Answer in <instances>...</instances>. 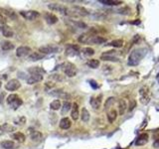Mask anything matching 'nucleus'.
<instances>
[{
	"label": "nucleus",
	"mask_w": 159,
	"mask_h": 149,
	"mask_svg": "<svg viewBox=\"0 0 159 149\" xmlns=\"http://www.w3.org/2000/svg\"><path fill=\"white\" fill-rule=\"evenodd\" d=\"M145 55H146V50L144 48L134 49L128 57V65L129 66H137L145 57Z\"/></svg>",
	"instance_id": "nucleus-1"
},
{
	"label": "nucleus",
	"mask_w": 159,
	"mask_h": 149,
	"mask_svg": "<svg viewBox=\"0 0 159 149\" xmlns=\"http://www.w3.org/2000/svg\"><path fill=\"white\" fill-rule=\"evenodd\" d=\"M62 70L65 73V75L69 78H74L78 73L77 68L71 62H66L64 64H62Z\"/></svg>",
	"instance_id": "nucleus-2"
},
{
	"label": "nucleus",
	"mask_w": 159,
	"mask_h": 149,
	"mask_svg": "<svg viewBox=\"0 0 159 149\" xmlns=\"http://www.w3.org/2000/svg\"><path fill=\"white\" fill-rule=\"evenodd\" d=\"M7 103L9 104V106L13 109H18V108H20V106H22L23 103V101L21 98H19L17 95H15V93H12V95L8 96V98L6 99Z\"/></svg>",
	"instance_id": "nucleus-3"
},
{
	"label": "nucleus",
	"mask_w": 159,
	"mask_h": 149,
	"mask_svg": "<svg viewBox=\"0 0 159 149\" xmlns=\"http://www.w3.org/2000/svg\"><path fill=\"white\" fill-rule=\"evenodd\" d=\"M48 8L51 10V11L54 12H59L63 15H71V11L70 9L66 7L65 5L59 4V3H50L48 4Z\"/></svg>",
	"instance_id": "nucleus-4"
},
{
	"label": "nucleus",
	"mask_w": 159,
	"mask_h": 149,
	"mask_svg": "<svg viewBox=\"0 0 159 149\" xmlns=\"http://www.w3.org/2000/svg\"><path fill=\"white\" fill-rule=\"evenodd\" d=\"M20 15L24 18L26 20H35L36 18L40 16V13L38 11H35V10H28V11H25V10H22L20 11Z\"/></svg>",
	"instance_id": "nucleus-5"
},
{
	"label": "nucleus",
	"mask_w": 159,
	"mask_h": 149,
	"mask_svg": "<svg viewBox=\"0 0 159 149\" xmlns=\"http://www.w3.org/2000/svg\"><path fill=\"white\" fill-rule=\"evenodd\" d=\"M139 96H140V103L142 104H146L150 99V93L149 90L146 87H143L139 91Z\"/></svg>",
	"instance_id": "nucleus-6"
},
{
	"label": "nucleus",
	"mask_w": 159,
	"mask_h": 149,
	"mask_svg": "<svg viewBox=\"0 0 159 149\" xmlns=\"http://www.w3.org/2000/svg\"><path fill=\"white\" fill-rule=\"evenodd\" d=\"M39 52L42 53L43 55L54 54V53H58L59 48L57 46H54V45H47V46L40 47V48H39Z\"/></svg>",
	"instance_id": "nucleus-7"
},
{
	"label": "nucleus",
	"mask_w": 159,
	"mask_h": 149,
	"mask_svg": "<svg viewBox=\"0 0 159 149\" xmlns=\"http://www.w3.org/2000/svg\"><path fill=\"white\" fill-rule=\"evenodd\" d=\"M20 87H21V83H20L19 81L16 80V79L10 80L9 82H7V83L5 85V88H6L7 91H17L18 88H20Z\"/></svg>",
	"instance_id": "nucleus-8"
},
{
	"label": "nucleus",
	"mask_w": 159,
	"mask_h": 149,
	"mask_svg": "<svg viewBox=\"0 0 159 149\" xmlns=\"http://www.w3.org/2000/svg\"><path fill=\"white\" fill-rule=\"evenodd\" d=\"M31 52V48L28 46H20L16 49V56L19 58H24L26 56H29Z\"/></svg>",
	"instance_id": "nucleus-9"
},
{
	"label": "nucleus",
	"mask_w": 159,
	"mask_h": 149,
	"mask_svg": "<svg viewBox=\"0 0 159 149\" xmlns=\"http://www.w3.org/2000/svg\"><path fill=\"white\" fill-rule=\"evenodd\" d=\"M101 60L103 61H111V62H117L118 59L116 57V51H108L106 53L101 55Z\"/></svg>",
	"instance_id": "nucleus-10"
},
{
	"label": "nucleus",
	"mask_w": 159,
	"mask_h": 149,
	"mask_svg": "<svg viewBox=\"0 0 159 149\" xmlns=\"http://www.w3.org/2000/svg\"><path fill=\"white\" fill-rule=\"evenodd\" d=\"M15 126L9 124V123H3L2 125H0V135H4L7 133H11L13 131H15Z\"/></svg>",
	"instance_id": "nucleus-11"
},
{
	"label": "nucleus",
	"mask_w": 159,
	"mask_h": 149,
	"mask_svg": "<svg viewBox=\"0 0 159 149\" xmlns=\"http://www.w3.org/2000/svg\"><path fill=\"white\" fill-rule=\"evenodd\" d=\"M0 31L2 32V34H3V36H5V37H7V38H11L14 36L13 30L7 24L0 25Z\"/></svg>",
	"instance_id": "nucleus-12"
},
{
	"label": "nucleus",
	"mask_w": 159,
	"mask_h": 149,
	"mask_svg": "<svg viewBox=\"0 0 159 149\" xmlns=\"http://www.w3.org/2000/svg\"><path fill=\"white\" fill-rule=\"evenodd\" d=\"M44 18H45L46 22L48 23L49 25L56 24V23L58 22V17L51 12H46L45 14H44Z\"/></svg>",
	"instance_id": "nucleus-13"
},
{
	"label": "nucleus",
	"mask_w": 159,
	"mask_h": 149,
	"mask_svg": "<svg viewBox=\"0 0 159 149\" xmlns=\"http://www.w3.org/2000/svg\"><path fill=\"white\" fill-rule=\"evenodd\" d=\"M148 139H149V137H148L147 133H142V134H140L139 136L137 137V139L135 140V145L137 146L145 145L148 142Z\"/></svg>",
	"instance_id": "nucleus-14"
},
{
	"label": "nucleus",
	"mask_w": 159,
	"mask_h": 149,
	"mask_svg": "<svg viewBox=\"0 0 159 149\" xmlns=\"http://www.w3.org/2000/svg\"><path fill=\"white\" fill-rule=\"evenodd\" d=\"M79 50H80L79 46H77V45H70L66 49V52H65V54H66L67 56H69V57L76 56V55L79 54Z\"/></svg>",
	"instance_id": "nucleus-15"
},
{
	"label": "nucleus",
	"mask_w": 159,
	"mask_h": 149,
	"mask_svg": "<svg viewBox=\"0 0 159 149\" xmlns=\"http://www.w3.org/2000/svg\"><path fill=\"white\" fill-rule=\"evenodd\" d=\"M106 42V39L101 37V36H96V35H93L92 37L90 38V40L88 41V43L91 44H96V45H100V44H103Z\"/></svg>",
	"instance_id": "nucleus-16"
},
{
	"label": "nucleus",
	"mask_w": 159,
	"mask_h": 149,
	"mask_svg": "<svg viewBox=\"0 0 159 149\" xmlns=\"http://www.w3.org/2000/svg\"><path fill=\"white\" fill-rule=\"evenodd\" d=\"M90 103H91V106H93V109H98L101 108V96L91 98Z\"/></svg>",
	"instance_id": "nucleus-17"
},
{
	"label": "nucleus",
	"mask_w": 159,
	"mask_h": 149,
	"mask_svg": "<svg viewBox=\"0 0 159 149\" xmlns=\"http://www.w3.org/2000/svg\"><path fill=\"white\" fill-rule=\"evenodd\" d=\"M44 57H45V55H43L42 53H40V52H33V53H31L29 56H28V60L31 62H37V61L42 60Z\"/></svg>",
	"instance_id": "nucleus-18"
},
{
	"label": "nucleus",
	"mask_w": 159,
	"mask_h": 149,
	"mask_svg": "<svg viewBox=\"0 0 159 149\" xmlns=\"http://www.w3.org/2000/svg\"><path fill=\"white\" fill-rule=\"evenodd\" d=\"M71 116L74 120H78L80 117V112H79V106L77 103H74L72 104V109H71Z\"/></svg>",
	"instance_id": "nucleus-19"
},
{
	"label": "nucleus",
	"mask_w": 159,
	"mask_h": 149,
	"mask_svg": "<svg viewBox=\"0 0 159 149\" xmlns=\"http://www.w3.org/2000/svg\"><path fill=\"white\" fill-rule=\"evenodd\" d=\"M43 81V76L41 75H31L29 78L27 79V83L28 85H34L39 82Z\"/></svg>",
	"instance_id": "nucleus-20"
},
{
	"label": "nucleus",
	"mask_w": 159,
	"mask_h": 149,
	"mask_svg": "<svg viewBox=\"0 0 159 149\" xmlns=\"http://www.w3.org/2000/svg\"><path fill=\"white\" fill-rule=\"evenodd\" d=\"M30 137L34 142H39V141H41V139L43 138V135L40 131H37V130H31Z\"/></svg>",
	"instance_id": "nucleus-21"
},
{
	"label": "nucleus",
	"mask_w": 159,
	"mask_h": 149,
	"mask_svg": "<svg viewBox=\"0 0 159 149\" xmlns=\"http://www.w3.org/2000/svg\"><path fill=\"white\" fill-rule=\"evenodd\" d=\"M59 125L62 129H69L70 127L72 126V121H71V119L68 118V117H64V118L61 119Z\"/></svg>",
	"instance_id": "nucleus-22"
},
{
	"label": "nucleus",
	"mask_w": 159,
	"mask_h": 149,
	"mask_svg": "<svg viewBox=\"0 0 159 149\" xmlns=\"http://www.w3.org/2000/svg\"><path fill=\"white\" fill-rule=\"evenodd\" d=\"M28 72L30 73L31 75H44L46 74V71L42 69L41 67H32L28 69Z\"/></svg>",
	"instance_id": "nucleus-23"
},
{
	"label": "nucleus",
	"mask_w": 159,
	"mask_h": 149,
	"mask_svg": "<svg viewBox=\"0 0 159 149\" xmlns=\"http://www.w3.org/2000/svg\"><path fill=\"white\" fill-rule=\"evenodd\" d=\"M127 109V103L124 99H118V113L122 115Z\"/></svg>",
	"instance_id": "nucleus-24"
},
{
	"label": "nucleus",
	"mask_w": 159,
	"mask_h": 149,
	"mask_svg": "<svg viewBox=\"0 0 159 149\" xmlns=\"http://www.w3.org/2000/svg\"><path fill=\"white\" fill-rule=\"evenodd\" d=\"M73 10L75 11V15H81V16H87V15H88V12L84 8V7L75 6V7H73Z\"/></svg>",
	"instance_id": "nucleus-25"
},
{
	"label": "nucleus",
	"mask_w": 159,
	"mask_h": 149,
	"mask_svg": "<svg viewBox=\"0 0 159 149\" xmlns=\"http://www.w3.org/2000/svg\"><path fill=\"white\" fill-rule=\"evenodd\" d=\"M0 12L2 13V15L5 17H8L10 18V19H14V20H16L17 19V16H16V14H15L14 12L11 11V10H8V9H0Z\"/></svg>",
	"instance_id": "nucleus-26"
},
{
	"label": "nucleus",
	"mask_w": 159,
	"mask_h": 149,
	"mask_svg": "<svg viewBox=\"0 0 159 149\" xmlns=\"http://www.w3.org/2000/svg\"><path fill=\"white\" fill-rule=\"evenodd\" d=\"M15 48L14 44L11 43L10 41H3L1 43V49L3 50V51L7 52V51H11Z\"/></svg>",
	"instance_id": "nucleus-27"
},
{
	"label": "nucleus",
	"mask_w": 159,
	"mask_h": 149,
	"mask_svg": "<svg viewBox=\"0 0 159 149\" xmlns=\"http://www.w3.org/2000/svg\"><path fill=\"white\" fill-rule=\"evenodd\" d=\"M81 118H82V120L84 122H88V120H90V112H88V111L86 108H82V111H81Z\"/></svg>",
	"instance_id": "nucleus-28"
},
{
	"label": "nucleus",
	"mask_w": 159,
	"mask_h": 149,
	"mask_svg": "<svg viewBox=\"0 0 159 149\" xmlns=\"http://www.w3.org/2000/svg\"><path fill=\"white\" fill-rule=\"evenodd\" d=\"M12 138L13 139H15V140H17L18 142H24L25 139H26V137H25V135L23 134L22 132H15V133H13L12 134Z\"/></svg>",
	"instance_id": "nucleus-29"
},
{
	"label": "nucleus",
	"mask_w": 159,
	"mask_h": 149,
	"mask_svg": "<svg viewBox=\"0 0 159 149\" xmlns=\"http://www.w3.org/2000/svg\"><path fill=\"white\" fill-rule=\"evenodd\" d=\"M0 145H1V147L4 148V149H13V148L15 147L14 142L11 141V140H4V141H2Z\"/></svg>",
	"instance_id": "nucleus-30"
},
{
	"label": "nucleus",
	"mask_w": 159,
	"mask_h": 149,
	"mask_svg": "<svg viewBox=\"0 0 159 149\" xmlns=\"http://www.w3.org/2000/svg\"><path fill=\"white\" fill-rule=\"evenodd\" d=\"M51 95L56 96H58V98H65V99H67V98H70L69 93H65V91H54V93H52Z\"/></svg>",
	"instance_id": "nucleus-31"
},
{
	"label": "nucleus",
	"mask_w": 159,
	"mask_h": 149,
	"mask_svg": "<svg viewBox=\"0 0 159 149\" xmlns=\"http://www.w3.org/2000/svg\"><path fill=\"white\" fill-rule=\"evenodd\" d=\"M123 44H124V42L122 39H116V40L111 41L108 45L111 47H114V48H120V47L123 46Z\"/></svg>",
	"instance_id": "nucleus-32"
},
{
	"label": "nucleus",
	"mask_w": 159,
	"mask_h": 149,
	"mask_svg": "<svg viewBox=\"0 0 159 149\" xmlns=\"http://www.w3.org/2000/svg\"><path fill=\"white\" fill-rule=\"evenodd\" d=\"M87 65L90 68H92V69H98V67H100V61L96 59H92V60H88Z\"/></svg>",
	"instance_id": "nucleus-33"
},
{
	"label": "nucleus",
	"mask_w": 159,
	"mask_h": 149,
	"mask_svg": "<svg viewBox=\"0 0 159 149\" xmlns=\"http://www.w3.org/2000/svg\"><path fill=\"white\" fill-rule=\"evenodd\" d=\"M70 24H72L74 27H77V28H80V29H85L87 28V24L84 22H81V21H74V20H71L70 21Z\"/></svg>",
	"instance_id": "nucleus-34"
},
{
	"label": "nucleus",
	"mask_w": 159,
	"mask_h": 149,
	"mask_svg": "<svg viewBox=\"0 0 159 149\" xmlns=\"http://www.w3.org/2000/svg\"><path fill=\"white\" fill-rule=\"evenodd\" d=\"M116 117H117V112L116 111H114V109H111V111L108 112V119L111 123H113L114 120L116 119Z\"/></svg>",
	"instance_id": "nucleus-35"
},
{
	"label": "nucleus",
	"mask_w": 159,
	"mask_h": 149,
	"mask_svg": "<svg viewBox=\"0 0 159 149\" xmlns=\"http://www.w3.org/2000/svg\"><path fill=\"white\" fill-rule=\"evenodd\" d=\"M100 2L105 5H108V6H116V5L122 3L121 1H116V0H100Z\"/></svg>",
	"instance_id": "nucleus-36"
},
{
	"label": "nucleus",
	"mask_w": 159,
	"mask_h": 149,
	"mask_svg": "<svg viewBox=\"0 0 159 149\" xmlns=\"http://www.w3.org/2000/svg\"><path fill=\"white\" fill-rule=\"evenodd\" d=\"M61 106H62V104L59 99H55V101H53L50 103V108H51V109H53V111H59V109L61 108Z\"/></svg>",
	"instance_id": "nucleus-37"
},
{
	"label": "nucleus",
	"mask_w": 159,
	"mask_h": 149,
	"mask_svg": "<svg viewBox=\"0 0 159 149\" xmlns=\"http://www.w3.org/2000/svg\"><path fill=\"white\" fill-rule=\"evenodd\" d=\"M62 106H63V108H62V113L63 114L67 113V112H69V111L72 109V103H70V101H65V103L62 104Z\"/></svg>",
	"instance_id": "nucleus-38"
},
{
	"label": "nucleus",
	"mask_w": 159,
	"mask_h": 149,
	"mask_svg": "<svg viewBox=\"0 0 159 149\" xmlns=\"http://www.w3.org/2000/svg\"><path fill=\"white\" fill-rule=\"evenodd\" d=\"M83 51V54L85 55V56H93V54H95V50H93V48H90V47H87V48H84L82 50Z\"/></svg>",
	"instance_id": "nucleus-39"
},
{
	"label": "nucleus",
	"mask_w": 159,
	"mask_h": 149,
	"mask_svg": "<svg viewBox=\"0 0 159 149\" xmlns=\"http://www.w3.org/2000/svg\"><path fill=\"white\" fill-rule=\"evenodd\" d=\"M91 37H92V36H91L90 34H83V35H81L79 37V41L81 43H88V41L90 40Z\"/></svg>",
	"instance_id": "nucleus-40"
},
{
	"label": "nucleus",
	"mask_w": 159,
	"mask_h": 149,
	"mask_svg": "<svg viewBox=\"0 0 159 149\" xmlns=\"http://www.w3.org/2000/svg\"><path fill=\"white\" fill-rule=\"evenodd\" d=\"M14 123L17 125H23L26 123V117L25 116H19L17 118H15Z\"/></svg>",
	"instance_id": "nucleus-41"
},
{
	"label": "nucleus",
	"mask_w": 159,
	"mask_h": 149,
	"mask_svg": "<svg viewBox=\"0 0 159 149\" xmlns=\"http://www.w3.org/2000/svg\"><path fill=\"white\" fill-rule=\"evenodd\" d=\"M113 103H114V98H109L106 103V108H108V106H111Z\"/></svg>",
	"instance_id": "nucleus-42"
},
{
	"label": "nucleus",
	"mask_w": 159,
	"mask_h": 149,
	"mask_svg": "<svg viewBox=\"0 0 159 149\" xmlns=\"http://www.w3.org/2000/svg\"><path fill=\"white\" fill-rule=\"evenodd\" d=\"M88 83H91V87H92V88H98V85L96 83V81L91 80V81H88Z\"/></svg>",
	"instance_id": "nucleus-43"
},
{
	"label": "nucleus",
	"mask_w": 159,
	"mask_h": 149,
	"mask_svg": "<svg viewBox=\"0 0 159 149\" xmlns=\"http://www.w3.org/2000/svg\"><path fill=\"white\" fill-rule=\"evenodd\" d=\"M6 24V20H5V17L2 15V13L0 12V25Z\"/></svg>",
	"instance_id": "nucleus-44"
},
{
	"label": "nucleus",
	"mask_w": 159,
	"mask_h": 149,
	"mask_svg": "<svg viewBox=\"0 0 159 149\" xmlns=\"http://www.w3.org/2000/svg\"><path fill=\"white\" fill-rule=\"evenodd\" d=\"M52 78L55 80H57V81H64V78H62L60 75H53V77Z\"/></svg>",
	"instance_id": "nucleus-45"
},
{
	"label": "nucleus",
	"mask_w": 159,
	"mask_h": 149,
	"mask_svg": "<svg viewBox=\"0 0 159 149\" xmlns=\"http://www.w3.org/2000/svg\"><path fill=\"white\" fill-rule=\"evenodd\" d=\"M154 147L159 148V140H157V141H156V142L154 143Z\"/></svg>",
	"instance_id": "nucleus-46"
},
{
	"label": "nucleus",
	"mask_w": 159,
	"mask_h": 149,
	"mask_svg": "<svg viewBox=\"0 0 159 149\" xmlns=\"http://www.w3.org/2000/svg\"><path fill=\"white\" fill-rule=\"evenodd\" d=\"M157 82L159 83V73H158V75H157Z\"/></svg>",
	"instance_id": "nucleus-47"
},
{
	"label": "nucleus",
	"mask_w": 159,
	"mask_h": 149,
	"mask_svg": "<svg viewBox=\"0 0 159 149\" xmlns=\"http://www.w3.org/2000/svg\"><path fill=\"white\" fill-rule=\"evenodd\" d=\"M1 86H2V83H1V82H0V88H1Z\"/></svg>",
	"instance_id": "nucleus-48"
}]
</instances>
